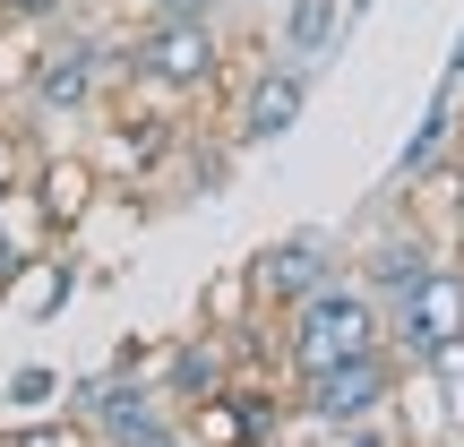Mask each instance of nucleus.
Listing matches in <instances>:
<instances>
[{
    "label": "nucleus",
    "mask_w": 464,
    "mask_h": 447,
    "mask_svg": "<svg viewBox=\"0 0 464 447\" xmlns=\"http://www.w3.org/2000/svg\"><path fill=\"white\" fill-rule=\"evenodd\" d=\"M370 345H387V301L370 293L362 276H335V284H318L310 301L284 310V370H293V379H310V370H327V362H353V353H370Z\"/></svg>",
    "instance_id": "nucleus-1"
},
{
    "label": "nucleus",
    "mask_w": 464,
    "mask_h": 447,
    "mask_svg": "<svg viewBox=\"0 0 464 447\" xmlns=\"http://www.w3.org/2000/svg\"><path fill=\"white\" fill-rule=\"evenodd\" d=\"M224 61H232L224 17H147L121 44V78L147 86V95H207L224 78Z\"/></svg>",
    "instance_id": "nucleus-2"
},
{
    "label": "nucleus",
    "mask_w": 464,
    "mask_h": 447,
    "mask_svg": "<svg viewBox=\"0 0 464 447\" xmlns=\"http://www.w3.org/2000/svg\"><path fill=\"white\" fill-rule=\"evenodd\" d=\"M61 396H69V422H78L95 447H155L164 431H181V404H172L155 379H138V370H86V379H69Z\"/></svg>",
    "instance_id": "nucleus-3"
},
{
    "label": "nucleus",
    "mask_w": 464,
    "mask_h": 447,
    "mask_svg": "<svg viewBox=\"0 0 464 447\" xmlns=\"http://www.w3.org/2000/svg\"><path fill=\"white\" fill-rule=\"evenodd\" d=\"M396 387H404V362L387 345H370V353H353V362L310 370V379H301V413H310L318 431H353V422H379L387 404H396Z\"/></svg>",
    "instance_id": "nucleus-4"
},
{
    "label": "nucleus",
    "mask_w": 464,
    "mask_h": 447,
    "mask_svg": "<svg viewBox=\"0 0 464 447\" xmlns=\"http://www.w3.org/2000/svg\"><path fill=\"white\" fill-rule=\"evenodd\" d=\"M103 78H121V44L112 34H52L44 52L26 61V103L34 112H86L103 95Z\"/></svg>",
    "instance_id": "nucleus-5"
},
{
    "label": "nucleus",
    "mask_w": 464,
    "mask_h": 447,
    "mask_svg": "<svg viewBox=\"0 0 464 447\" xmlns=\"http://www.w3.org/2000/svg\"><path fill=\"white\" fill-rule=\"evenodd\" d=\"M448 345H464V267H439L404 301H387V353L404 370H430Z\"/></svg>",
    "instance_id": "nucleus-6"
},
{
    "label": "nucleus",
    "mask_w": 464,
    "mask_h": 447,
    "mask_svg": "<svg viewBox=\"0 0 464 447\" xmlns=\"http://www.w3.org/2000/svg\"><path fill=\"white\" fill-rule=\"evenodd\" d=\"M344 267H335V241L327 232H284V241H266L258 258H249V301L258 310H293V301H310L318 284H335Z\"/></svg>",
    "instance_id": "nucleus-7"
},
{
    "label": "nucleus",
    "mask_w": 464,
    "mask_h": 447,
    "mask_svg": "<svg viewBox=\"0 0 464 447\" xmlns=\"http://www.w3.org/2000/svg\"><path fill=\"white\" fill-rule=\"evenodd\" d=\"M310 78H318V61H284V52L258 61L249 86H241V112H232V138H241V147H276L301 121V103H310Z\"/></svg>",
    "instance_id": "nucleus-8"
},
{
    "label": "nucleus",
    "mask_w": 464,
    "mask_h": 447,
    "mask_svg": "<svg viewBox=\"0 0 464 447\" xmlns=\"http://www.w3.org/2000/svg\"><path fill=\"white\" fill-rule=\"evenodd\" d=\"M353 267H362V284H370L379 301H404L413 284H430L439 267H456V258H448V249H439L430 232H421V216H413V224H387V232H370V249H362Z\"/></svg>",
    "instance_id": "nucleus-9"
},
{
    "label": "nucleus",
    "mask_w": 464,
    "mask_h": 447,
    "mask_svg": "<svg viewBox=\"0 0 464 447\" xmlns=\"http://www.w3.org/2000/svg\"><path fill=\"white\" fill-rule=\"evenodd\" d=\"M241 379V362H232V335L224 327H198V335H172L164 370H155V387H164L181 413H198V404H216L224 387Z\"/></svg>",
    "instance_id": "nucleus-10"
},
{
    "label": "nucleus",
    "mask_w": 464,
    "mask_h": 447,
    "mask_svg": "<svg viewBox=\"0 0 464 447\" xmlns=\"http://www.w3.org/2000/svg\"><path fill=\"white\" fill-rule=\"evenodd\" d=\"M456 147H464V138H456V86H439L430 112H421V130L404 138V155H396V172H387V181H396V189L430 181L439 164H456Z\"/></svg>",
    "instance_id": "nucleus-11"
},
{
    "label": "nucleus",
    "mask_w": 464,
    "mask_h": 447,
    "mask_svg": "<svg viewBox=\"0 0 464 447\" xmlns=\"http://www.w3.org/2000/svg\"><path fill=\"white\" fill-rule=\"evenodd\" d=\"M344 0H284V26H276V52L284 61H327L344 44Z\"/></svg>",
    "instance_id": "nucleus-12"
},
{
    "label": "nucleus",
    "mask_w": 464,
    "mask_h": 447,
    "mask_svg": "<svg viewBox=\"0 0 464 447\" xmlns=\"http://www.w3.org/2000/svg\"><path fill=\"white\" fill-rule=\"evenodd\" d=\"M26 199L44 207V224H52V232H69L86 207H95V164H78V155H69V164H44Z\"/></svg>",
    "instance_id": "nucleus-13"
},
{
    "label": "nucleus",
    "mask_w": 464,
    "mask_h": 447,
    "mask_svg": "<svg viewBox=\"0 0 464 447\" xmlns=\"http://www.w3.org/2000/svg\"><path fill=\"white\" fill-rule=\"evenodd\" d=\"M69 293H78V267H69V258H26V267H17V284H9V301L26 318H52Z\"/></svg>",
    "instance_id": "nucleus-14"
},
{
    "label": "nucleus",
    "mask_w": 464,
    "mask_h": 447,
    "mask_svg": "<svg viewBox=\"0 0 464 447\" xmlns=\"http://www.w3.org/2000/svg\"><path fill=\"white\" fill-rule=\"evenodd\" d=\"M52 396H61V370H44V362L9 370V387H0V404H52Z\"/></svg>",
    "instance_id": "nucleus-15"
},
{
    "label": "nucleus",
    "mask_w": 464,
    "mask_h": 447,
    "mask_svg": "<svg viewBox=\"0 0 464 447\" xmlns=\"http://www.w3.org/2000/svg\"><path fill=\"white\" fill-rule=\"evenodd\" d=\"M69 0H0V26H61Z\"/></svg>",
    "instance_id": "nucleus-16"
},
{
    "label": "nucleus",
    "mask_w": 464,
    "mask_h": 447,
    "mask_svg": "<svg viewBox=\"0 0 464 447\" xmlns=\"http://www.w3.org/2000/svg\"><path fill=\"white\" fill-rule=\"evenodd\" d=\"M17 267H26V249H17V232H9V224H0V293L17 284Z\"/></svg>",
    "instance_id": "nucleus-17"
},
{
    "label": "nucleus",
    "mask_w": 464,
    "mask_h": 447,
    "mask_svg": "<svg viewBox=\"0 0 464 447\" xmlns=\"http://www.w3.org/2000/svg\"><path fill=\"white\" fill-rule=\"evenodd\" d=\"M335 439H344V447H387V431H379V422H353V431H335Z\"/></svg>",
    "instance_id": "nucleus-18"
},
{
    "label": "nucleus",
    "mask_w": 464,
    "mask_h": 447,
    "mask_svg": "<svg viewBox=\"0 0 464 447\" xmlns=\"http://www.w3.org/2000/svg\"><path fill=\"white\" fill-rule=\"evenodd\" d=\"M439 86H456V95H464V26H456V52H448V78H439Z\"/></svg>",
    "instance_id": "nucleus-19"
},
{
    "label": "nucleus",
    "mask_w": 464,
    "mask_h": 447,
    "mask_svg": "<svg viewBox=\"0 0 464 447\" xmlns=\"http://www.w3.org/2000/svg\"><path fill=\"white\" fill-rule=\"evenodd\" d=\"M155 447H207L198 431H164V439H155Z\"/></svg>",
    "instance_id": "nucleus-20"
},
{
    "label": "nucleus",
    "mask_w": 464,
    "mask_h": 447,
    "mask_svg": "<svg viewBox=\"0 0 464 447\" xmlns=\"http://www.w3.org/2000/svg\"><path fill=\"white\" fill-rule=\"evenodd\" d=\"M121 9H155V0H121Z\"/></svg>",
    "instance_id": "nucleus-21"
},
{
    "label": "nucleus",
    "mask_w": 464,
    "mask_h": 447,
    "mask_svg": "<svg viewBox=\"0 0 464 447\" xmlns=\"http://www.w3.org/2000/svg\"><path fill=\"white\" fill-rule=\"evenodd\" d=\"M276 9H284V0H276Z\"/></svg>",
    "instance_id": "nucleus-22"
}]
</instances>
